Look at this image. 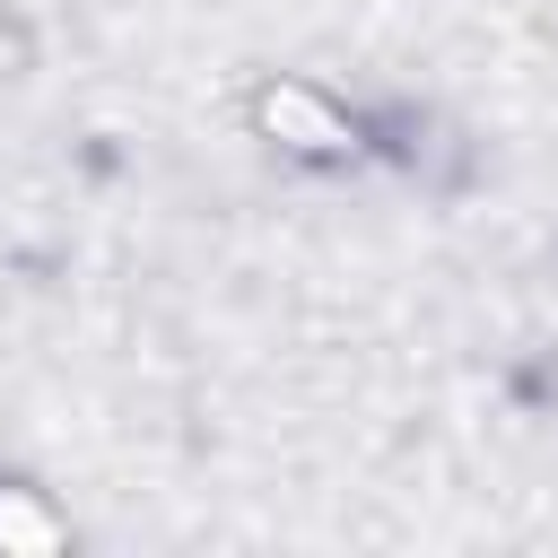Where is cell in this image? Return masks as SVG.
<instances>
[{
  "mask_svg": "<svg viewBox=\"0 0 558 558\" xmlns=\"http://www.w3.org/2000/svg\"><path fill=\"white\" fill-rule=\"evenodd\" d=\"M253 131L288 157H314V166H349L366 148V122L340 96H323L314 78H262L253 87Z\"/></svg>",
  "mask_w": 558,
  "mask_h": 558,
  "instance_id": "obj_1",
  "label": "cell"
},
{
  "mask_svg": "<svg viewBox=\"0 0 558 558\" xmlns=\"http://www.w3.org/2000/svg\"><path fill=\"white\" fill-rule=\"evenodd\" d=\"M61 541H70V523L35 488H0V558H52Z\"/></svg>",
  "mask_w": 558,
  "mask_h": 558,
  "instance_id": "obj_2",
  "label": "cell"
},
{
  "mask_svg": "<svg viewBox=\"0 0 558 558\" xmlns=\"http://www.w3.org/2000/svg\"><path fill=\"white\" fill-rule=\"evenodd\" d=\"M17 61H26V44H17V26H9V17H0V78H9V70H17Z\"/></svg>",
  "mask_w": 558,
  "mask_h": 558,
  "instance_id": "obj_3",
  "label": "cell"
}]
</instances>
